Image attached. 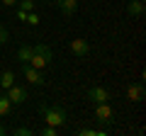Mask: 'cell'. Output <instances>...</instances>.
I'll list each match as a JSON object with an SVG mask.
<instances>
[{
    "instance_id": "obj_1",
    "label": "cell",
    "mask_w": 146,
    "mask_h": 136,
    "mask_svg": "<svg viewBox=\"0 0 146 136\" xmlns=\"http://www.w3.org/2000/svg\"><path fill=\"white\" fill-rule=\"evenodd\" d=\"M39 114L51 126H66V121H68V114L61 105H46V102H42L39 105Z\"/></svg>"
},
{
    "instance_id": "obj_2",
    "label": "cell",
    "mask_w": 146,
    "mask_h": 136,
    "mask_svg": "<svg viewBox=\"0 0 146 136\" xmlns=\"http://www.w3.org/2000/svg\"><path fill=\"white\" fill-rule=\"evenodd\" d=\"M54 61V53L51 49L46 46V44H34L32 46V58H29V66L39 68V71H44V68H49Z\"/></svg>"
},
{
    "instance_id": "obj_3",
    "label": "cell",
    "mask_w": 146,
    "mask_h": 136,
    "mask_svg": "<svg viewBox=\"0 0 146 136\" xmlns=\"http://www.w3.org/2000/svg\"><path fill=\"white\" fill-rule=\"evenodd\" d=\"M95 119L102 124V129H110V126L115 124V110L110 102H98L95 105Z\"/></svg>"
},
{
    "instance_id": "obj_4",
    "label": "cell",
    "mask_w": 146,
    "mask_h": 136,
    "mask_svg": "<svg viewBox=\"0 0 146 136\" xmlns=\"http://www.w3.org/2000/svg\"><path fill=\"white\" fill-rule=\"evenodd\" d=\"M5 95H7V100H10L12 105H25L27 100H29V95H27V90L22 85H10Z\"/></svg>"
},
{
    "instance_id": "obj_5",
    "label": "cell",
    "mask_w": 146,
    "mask_h": 136,
    "mask_svg": "<svg viewBox=\"0 0 146 136\" xmlns=\"http://www.w3.org/2000/svg\"><path fill=\"white\" fill-rule=\"evenodd\" d=\"M88 100L90 102H110L112 100V95H110L107 88H100V85H93V88H88Z\"/></svg>"
},
{
    "instance_id": "obj_6",
    "label": "cell",
    "mask_w": 146,
    "mask_h": 136,
    "mask_svg": "<svg viewBox=\"0 0 146 136\" xmlns=\"http://www.w3.org/2000/svg\"><path fill=\"white\" fill-rule=\"evenodd\" d=\"M22 73H25V78L29 80L32 85H44V83H46L44 75H42V71L34 68V66H29V63H22Z\"/></svg>"
},
{
    "instance_id": "obj_7",
    "label": "cell",
    "mask_w": 146,
    "mask_h": 136,
    "mask_svg": "<svg viewBox=\"0 0 146 136\" xmlns=\"http://www.w3.org/2000/svg\"><path fill=\"white\" fill-rule=\"evenodd\" d=\"M68 49H71L73 56H88L90 53V44L85 42V39H73V42L68 44Z\"/></svg>"
},
{
    "instance_id": "obj_8",
    "label": "cell",
    "mask_w": 146,
    "mask_h": 136,
    "mask_svg": "<svg viewBox=\"0 0 146 136\" xmlns=\"http://www.w3.org/2000/svg\"><path fill=\"white\" fill-rule=\"evenodd\" d=\"M54 5H56L66 17H73L76 12H78V0H56Z\"/></svg>"
},
{
    "instance_id": "obj_9",
    "label": "cell",
    "mask_w": 146,
    "mask_h": 136,
    "mask_svg": "<svg viewBox=\"0 0 146 136\" xmlns=\"http://www.w3.org/2000/svg\"><path fill=\"white\" fill-rule=\"evenodd\" d=\"M127 97L131 102H141L144 100V83H131L129 90H127Z\"/></svg>"
},
{
    "instance_id": "obj_10",
    "label": "cell",
    "mask_w": 146,
    "mask_h": 136,
    "mask_svg": "<svg viewBox=\"0 0 146 136\" xmlns=\"http://www.w3.org/2000/svg\"><path fill=\"white\" fill-rule=\"evenodd\" d=\"M127 15L129 17H144V0H129L127 3Z\"/></svg>"
},
{
    "instance_id": "obj_11",
    "label": "cell",
    "mask_w": 146,
    "mask_h": 136,
    "mask_svg": "<svg viewBox=\"0 0 146 136\" xmlns=\"http://www.w3.org/2000/svg\"><path fill=\"white\" fill-rule=\"evenodd\" d=\"M29 58H32V44H22V46L17 49V61L29 63Z\"/></svg>"
},
{
    "instance_id": "obj_12",
    "label": "cell",
    "mask_w": 146,
    "mask_h": 136,
    "mask_svg": "<svg viewBox=\"0 0 146 136\" xmlns=\"http://www.w3.org/2000/svg\"><path fill=\"white\" fill-rule=\"evenodd\" d=\"M10 85H15V71H3L0 73V88L7 90Z\"/></svg>"
},
{
    "instance_id": "obj_13",
    "label": "cell",
    "mask_w": 146,
    "mask_h": 136,
    "mask_svg": "<svg viewBox=\"0 0 146 136\" xmlns=\"http://www.w3.org/2000/svg\"><path fill=\"white\" fill-rule=\"evenodd\" d=\"M12 114V102L7 100V95H0V117H10Z\"/></svg>"
},
{
    "instance_id": "obj_14",
    "label": "cell",
    "mask_w": 146,
    "mask_h": 136,
    "mask_svg": "<svg viewBox=\"0 0 146 136\" xmlns=\"http://www.w3.org/2000/svg\"><path fill=\"white\" fill-rule=\"evenodd\" d=\"M80 136H107V129H80Z\"/></svg>"
},
{
    "instance_id": "obj_15",
    "label": "cell",
    "mask_w": 146,
    "mask_h": 136,
    "mask_svg": "<svg viewBox=\"0 0 146 136\" xmlns=\"http://www.w3.org/2000/svg\"><path fill=\"white\" fill-rule=\"evenodd\" d=\"M17 5H20V10L32 12V10H34V0H17Z\"/></svg>"
},
{
    "instance_id": "obj_16",
    "label": "cell",
    "mask_w": 146,
    "mask_h": 136,
    "mask_svg": "<svg viewBox=\"0 0 146 136\" xmlns=\"http://www.w3.org/2000/svg\"><path fill=\"white\" fill-rule=\"evenodd\" d=\"M12 134H15V136H32L34 129H29V126H20V129H12Z\"/></svg>"
},
{
    "instance_id": "obj_17",
    "label": "cell",
    "mask_w": 146,
    "mask_h": 136,
    "mask_svg": "<svg viewBox=\"0 0 146 136\" xmlns=\"http://www.w3.org/2000/svg\"><path fill=\"white\" fill-rule=\"evenodd\" d=\"M39 134H42V136H56V134H58V126H51V124H49V126H44Z\"/></svg>"
},
{
    "instance_id": "obj_18",
    "label": "cell",
    "mask_w": 146,
    "mask_h": 136,
    "mask_svg": "<svg viewBox=\"0 0 146 136\" xmlns=\"http://www.w3.org/2000/svg\"><path fill=\"white\" fill-rule=\"evenodd\" d=\"M25 22H29L32 27H36V24H39V15H36L34 10H32V12H27V20H25Z\"/></svg>"
},
{
    "instance_id": "obj_19",
    "label": "cell",
    "mask_w": 146,
    "mask_h": 136,
    "mask_svg": "<svg viewBox=\"0 0 146 136\" xmlns=\"http://www.w3.org/2000/svg\"><path fill=\"white\" fill-rule=\"evenodd\" d=\"M7 39H10V34H7V29H5V27L0 24V44H5Z\"/></svg>"
},
{
    "instance_id": "obj_20",
    "label": "cell",
    "mask_w": 146,
    "mask_h": 136,
    "mask_svg": "<svg viewBox=\"0 0 146 136\" xmlns=\"http://www.w3.org/2000/svg\"><path fill=\"white\" fill-rule=\"evenodd\" d=\"M0 5H5V7H17V0H0Z\"/></svg>"
},
{
    "instance_id": "obj_21",
    "label": "cell",
    "mask_w": 146,
    "mask_h": 136,
    "mask_svg": "<svg viewBox=\"0 0 146 136\" xmlns=\"http://www.w3.org/2000/svg\"><path fill=\"white\" fill-rule=\"evenodd\" d=\"M17 20L25 22V20H27V12H25V10H17Z\"/></svg>"
},
{
    "instance_id": "obj_22",
    "label": "cell",
    "mask_w": 146,
    "mask_h": 136,
    "mask_svg": "<svg viewBox=\"0 0 146 136\" xmlns=\"http://www.w3.org/2000/svg\"><path fill=\"white\" fill-rule=\"evenodd\" d=\"M3 134H7V129H5L3 124H0V136H3Z\"/></svg>"
}]
</instances>
